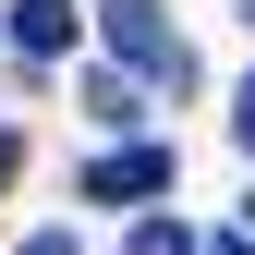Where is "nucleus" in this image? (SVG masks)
<instances>
[{
	"label": "nucleus",
	"mask_w": 255,
	"mask_h": 255,
	"mask_svg": "<svg viewBox=\"0 0 255 255\" xmlns=\"http://www.w3.org/2000/svg\"><path fill=\"white\" fill-rule=\"evenodd\" d=\"M122 255H195V231H182V219H134V243Z\"/></svg>",
	"instance_id": "5"
},
{
	"label": "nucleus",
	"mask_w": 255,
	"mask_h": 255,
	"mask_svg": "<svg viewBox=\"0 0 255 255\" xmlns=\"http://www.w3.org/2000/svg\"><path fill=\"white\" fill-rule=\"evenodd\" d=\"M98 24H110V49L134 61V73H158V85H195V49H182V24L158 12V0H98Z\"/></svg>",
	"instance_id": "1"
},
{
	"label": "nucleus",
	"mask_w": 255,
	"mask_h": 255,
	"mask_svg": "<svg viewBox=\"0 0 255 255\" xmlns=\"http://www.w3.org/2000/svg\"><path fill=\"white\" fill-rule=\"evenodd\" d=\"M73 195H98V207H146V195H170V146H110Z\"/></svg>",
	"instance_id": "2"
},
{
	"label": "nucleus",
	"mask_w": 255,
	"mask_h": 255,
	"mask_svg": "<svg viewBox=\"0 0 255 255\" xmlns=\"http://www.w3.org/2000/svg\"><path fill=\"white\" fill-rule=\"evenodd\" d=\"M24 255H85V243L73 231H24Z\"/></svg>",
	"instance_id": "7"
},
{
	"label": "nucleus",
	"mask_w": 255,
	"mask_h": 255,
	"mask_svg": "<svg viewBox=\"0 0 255 255\" xmlns=\"http://www.w3.org/2000/svg\"><path fill=\"white\" fill-rule=\"evenodd\" d=\"M231 134H243V158H255V73H243V98H231Z\"/></svg>",
	"instance_id": "6"
},
{
	"label": "nucleus",
	"mask_w": 255,
	"mask_h": 255,
	"mask_svg": "<svg viewBox=\"0 0 255 255\" xmlns=\"http://www.w3.org/2000/svg\"><path fill=\"white\" fill-rule=\"evenodd\" d=\"M134 110H146L134 73H85V122H134Z\"/></svg>",
	"instance_id": "4"
},
{
	"label": "nucleus",
	"mask_w": 255,
	"mask_h": 255,
	"mask_svg": "<svg viewBox=\"0 0 255 255\" xmlns=\"http://www.w3.org/2000/svg\"><path fill=\"white\" fill-rule=\"evenodd\" d=\"M243 24H255V0H243Z\"/></svg>",
	"instance_id": "10"
},
{
	"label": "nucleus",
	"mask_w": 255,
	"mask_h": 255,
	"mask_svg": "<svg viewBox=\"0 0 255 255\" xmlns=\"http://www.w3.org/2000/svg\"><path fill=\"white\" fill-rule=\"evenodd\" d=\"M12 170H24V134H0V182H12Z\"/></svg>",
	"instance_id": "8"
},
{
	"label": "nucleus",
	"mask_w": 255,
	"mask_h": 255,
	"mask_svg": "<svg viewBox=\"0 0 255 255\" xmlns=\"http://www.w3.org/2000/svg\"><path fill=\"white\" fill-rule=\"evenodd\" d=\"M12 49L24 61H61L73 49V0H12Z\"/></svg>",
	"instance_id": "3"
},
{
	"label": "nucleus",
	"mask_w": 255,
	"mask_h": 255,
	"mask_svg": "<svg viewBox=\"0 0 255 255\" xmlns=\"http://www.w3.org/2000/svg\"><path fill=\"white\" fill-rule=\"evenodd\" d=\"M207 255H255V231H243V243H207Z\"/></svg>",
	"instance_id": "9"
}]
</instances>
